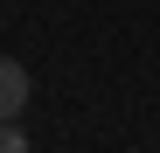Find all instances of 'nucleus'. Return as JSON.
I'll return each mask as SVG.
<instances>
[{
    "mask_svg": "<svg viewBox=\"0 0 160 153\" xmlns=\"http://www.w3.org/2000/svg\"><path fill=\"white\" fill-rule=\"evenodd\" d=\"M28 70H21L14 56H0V118H21V105H28Z\"/></svg>",
    "mask_w": 160,
    "mask_h": 153,
    "instance_id": "1",
    "label": "nucleus"
},
{
    "mask_svg": "<svg viewBox=\"0 0 160 153\" xmlns=\"http://www.w3.org/2000/svg\"><path fill=\"white\" fill-rule=\"evenodd\" d=\"M0 153H28V132H21L14 118H0Z\"/></svg>",
    "mask_w": 160,
    "mask_h": 153,
    "instance_id": "2",
    "label": "nucleus"
}]
</instances>
